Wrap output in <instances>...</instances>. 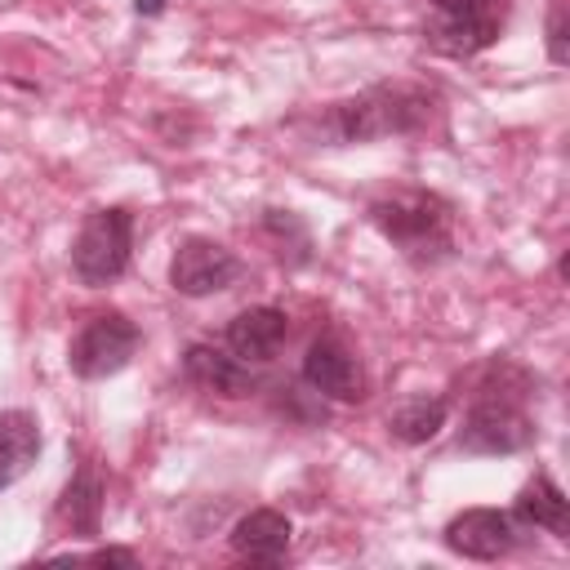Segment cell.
<instances>
[{
	"label": "cell",
	"mask_w": 570,
	"mask_h": 570,
	"mask_svg": "<svg viewBox=\"0 0 570 570\" xmlns=\"http://www.w3.org/2000/svg\"><path fill=\"white\" fill-rule=\"evenodd\" d=\"M503 370L508 365L490 370V379L476 387V401H472V410L459 428V450H468V454H517V450H530L534 436H539L534 419L521 405L525 379L517 387H508Z\"/></svg>",
	"instance_id": "3"
},
{
	"label": "cell",
	"mask_w": 570,
	"mask_h": 570,
	"mask_svg": "<svg viewBox=\"0 0 570 570\" xmlns=\"http://www.w3.org/2000/svg\"><path fill=\"white\" fill-rule=\"evenodd\" d=\"M285 338H289V316H285L281 307H267V303L236 312V316L227 321V330H223V347L236 352V356L249 361V365L276 361L281 347H285Z\"/></svg>",
	"instance_id": "10"
},
{
	"label": "cell",
	"mask_w": 570,
	"mask_h": 570,
	"mask_svg": "<svg viewBox=\"0 0 570 570\" xmlns=\"http://www.w3.org/2000/svg\"><path fill=\"white\" fill-rule=\"evenodd\" d=\"M183 370L196 387L214 392V396H249L258 392V374L249 370V361H240L236 352L227 347H214V343H191L183 352Z\"/></svg>",
	"instance_id": "11"
},
{
	"label": "cell",
	"mask_w": 570,
	"mask_h": 570,
	"mask_svg": "<svg viewBox=\"0 0 570 570\" xmlns=\"http://www.w3.org/2000/svg\"><path fill=\"white\" fill-rule=\"evenodd\" d=\"M370 223L414 267H436L454 254V209L436 191H423V187L387 191V196L370 200Z\"/></svg>",
	"instance_id": "2"
},
{
	"label": "cell",
	"mask_w": 570,
	"mask_h": 570,
	"mask_svg": "<svg viewBox=\"0 0 570 570\" xmlns=\"http://www.w3.org/2000/svg\"><path fill=\"white\" fill-rule=\"evenodd\" d=\"M503 0H476L468 9H450V13H432V22L423 27L428 45L436 53H450V58H472L481 49H490L503 31Z\"/></svg>",
	"instance_id": "7"
},
{
	"label": "cell",
	"mask_w": 570,
	"mask_h": 570,
	"mask_svg": "<svg viewBox=\"0 0 570 570\" xmlns=\"http://www.w3.org/2000/svg\"><path fill=\"white\" fill-rule=\"evenodd\" d=\"M512 517H517L521 525H539V530L566 539V530H570V499L561 494V485H557L548 472H534V476L517 490Z\"/></svg>",
	"instance_id": "13"
},
{
	"label": "cell",
	"mask_w": 570,
	"mask_h": 570,
	"mask_svg": "<svg viewBox=\"0 0 570 570\" xmlns=\"http://www.w3.org/2000/svg\"><path fill=\"white\" fill-rule=\"evenodd\" d=\"M303 383L316 396H330V401H365V392H370L361 356L338 334H321V338L307 343V352H303Z\"/></svg>",
	"instance_id": "8"
},
{
	"label": "cell",
	"mask_w": 570,
	"mask_h": 570,
	"mask_svg": "<svg viewBox=\"0 0 570 570\" xmlns=\"http://www.w3.org/2000/svg\"><path fill=\"white\" fill-rule=\"evenodd\" d=\"M263 232H267V240L276 245V254H281L285 263H307V258H312L307 223H303L294 209H267V214H263Z\"/></svg>",
	"instance_id": "17"
},
{
	"label": "cell",
	"mask_w": 570,
	"mask_h": 570,
	"mask_svg": "<svg viewBox=\"0 0 570 570\" xmlns=\"http://www.w3.org/2000/svg\"><path fill=\"white\" fill-rule=\"evenodd\" d=\"M548 62H570V27H566V0H552L548 9Z\"/></svg>",
	"instance_id": "18"
},
{
	"label": "cell",
	"mask_w": 570,
	"mask_h": 570,
	"mask_svg": "<svg viewBox=\"0 0 570 570\" xmlns=\"http://www.w3.org/2000/svg\"><path fill=\"white\" fill-rule=\"evenodd\" d=\"M165 4L169 0H134V13L138 18H156V13H165Z\"/></svg>",
	"instance_id": "20"
},
{
	"label": "cell",
	"mask_w": 570,
	"mask_h": 570,
	"mask_svg": "<svg viewBox=\"0 0 570 570\" xmlns=\"http://www.w3.org/2000/svg\"><path fill=\"white\" fill-rule=\"evenodd\" d=\"M58 521L80 534V539H94L102 530V481L94 468H80L67 485H62V499H58Z\"/></svg>",
	"instance_id": "15"
},
{
	"label": "cell",
	"mask_w": 570,
	"mask_h": 570,
	"mask_svg": "<svg viewBox=\"0 0 570 570\" xmlns=\"http://www.w3.org/2000/svg\"><path fill=\"white\" fill-rule=\"evenodd\" d=\"M445 419H450V401L419 392V396H405V401L387 414V432H392L401 445H423V441H432V436L445 428Z\"/></svg>",
	"instance_id": "16"
},
{
	"label": "cell",
	"mask_w": 570,
	"mask_h": 570,
	"mask_svg": "<svg viewBox=\"0 0 570 570\" xmlns=\"http://www.w3.org/2000/svg\"><path fill=\"white\" fill-rule=\"evenodd\" d=\"M89 561H120V566H134L138 557H134L129 548H98V552H89Z\"/></svg>",
	"instance_id": "19"
},
{
	"label": "cell",
	"mask_w": 570,
	"mask_h": 570,
	"mask_svg": "<svg viewBox=\"0 0 570 570\" xmlns=\"http://www.w3.org/2000/svg\"><path fill=\"white\" fill-rule=\"evenodd\" d=\"M138 343H142V334L125 312H98L67 343V365H71L76 379H89V383L111 379L134 361Z\"/></svg>",
	"instance_id": "5"
},
{
	"label": "cell",
	"mask_w": 570,
	"mask_h": 570,
	"mask_svg": "<svg viewBox=\"0 0 570 570\" xmlns=\"http://www.w3.org/2000/svg\"><path fill=\"white\" fill-rule=\"evenodd\" d=\"M436 98L423 85H374L356 98L330 102L321 116V134L330 142H374L392 134H414L432 120Z\"/></svg>",
	"instance_id": "1"
},
{
	"label": "cell",
	"mask_w": 570,
	"mask_h": 570,
	"mask_svg": "<svg viewBox=\"0 0 570 570\" xmlns=\"http://www.w3.org/2000/svg\"><path fill=\"white\" fill-rule=\"evenodd\" d=\"M236 276H240V258H236L223 240H209V236H187V240H178V249H174V258H169V285H174L183 298L223 294Z\"/></svg>",
	"instance_id": "6"
},
{
	"label": "cell",
	"mask_w": 570,
	"mask_h": 570,
	"mask_svg": "<svg viewBox=\"0 0 570 570\" xmlns=\"http://www.w3.org/2000/svg\"><path fill=\"white\" fill-rule=\"evenodd\" d=\"M445 548L468 561H499L517 548V521L499 508H463L445 525Z\"/></svg>",
	"instance_id": "9"
},
{
	"label": "cell",
	"mask_w": 570,
	"mask_h": 570,
	"mask_svg": "<svg viewBox=\"0 0 570 570\" xmlns=\"http://www.w3.org/2000/svg\"><path fill=\"white\" fill-rule=\"evenodd\" d=\"M40 454V423L31 410H0V490L31 472Z\"/></svg>",
	"instance_id": "14"
},
{
	"label": "cell",
	"mask_w": 570,
	"mask_h": 570,
	"mask_svg": "<svg viewBox=\"0 0 570 570\" xmlns=\"http://www.w3.org/2000/svg\"><path fill=\"white\" fill-rule=\"evenodd\" d=\"M289 539H294V525H289V517L276 512V508H254V512H245V517L232 525V534H227L232 552H236L240 561H254V566H276V561L289 552Z\"/></svg>",
	"instance_id": "12"
},
{
	"label": "cell",
	"mask_w": 570,
	"mask_h": 570,
	"mask_svg": "<svg viewBox=\"0 0 570 570\" xmlns=\"http://www.w3.org/2000/svg\"><path fill=\"white\" fill-rule=\"evenodd\" d=\"M428 4H432V13H450V9H468L476 0H428Z\"/></svg>",
	"instance_id": "21"
},
{
	"label": "cell",
	"mask_w": 570,
	"mask_h": 570,
	"mask_svg": "<svg viewBox=\"0 0 570 570\" xmlns=\"http://www.w3.org/2000/svg\"><path fill=\"white\" fill-rule=\"evenodd\" d=\"M129 254H134V214L120 205H107L80 223V232L71 240V272L80 285L102 289L116 276H125Z\"/></svg>",
	"instance_id": "4"
}]
</instances>
